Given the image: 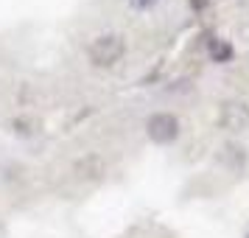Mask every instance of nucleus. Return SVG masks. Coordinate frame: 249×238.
I'll list each match as a JSON object with an SVG mask.
<instances>
[{
  "label": "nucleus",
  "instance_id": "nucleus-1",
  "mask_svg": "<svg viewBox=\"0 0 249 238\" xmlns=\"http://www.w3.org/2000/svg\"><path fill=\"white\" fill-rule=\"evenodd\" d=\"M124 54H126V42L124 37L118 34H104L90 45V62L95 68H112L124 59Z\"/></svg>",
  "mask_w": 249,
  "mask_h": 238
},
{
  "label": "nucleus",
  "instance_id": "nucleus-2",
  "mask_svg": "<svg viewBox=\"0 0 249 238\" xmlns=\"http://www.w3.org/2000/svg\"><path fill=\"white\" fill-rule=\"evenodd\" d=\"M146 132L154 143L165 146V143H174L179 137V121H177V115H171V112H154L148 118Z\"/></svg>",
  "mask_w": 249,
  "mask_h": 238
},
{
  "label": "nucleus",
  "instance_id": "nucleus-3",
  "mask_svg": "<svg viewBox=\"0 0 249 238\" xmlns=\"http://www.w3.org/2000/svg\"><path fill=\"white\" fill-rule=\"evenodd\" d=\"M218 126L227 132H244L249 129V104L244 101H224L218 110Z\"/></svg>",
  "mask_w": 249,
  "mask_h": 238
},
{
  "label": "nucleus",
  "instance_id": "nucleus-4",
  "mask_svg": "<svg viewBox=\"0 0 249 238\" xmlns=\"http://www.w3.org/2000/svg\"><path fill=\"white\" fill-rule=\"evenodd\" d=\"M76 174H79V177H84V180H101L104 160L98 157V154H87L84 160H79V163H76Z\"/></svg>",
  "mask_w": 249,
  "mask_h": 238
},
{
  "label": "nucleus",
  "instance_id": "nucleus-5",
  "mask_svg": "<svg viewBox=\"0 0 249 238\" xmlns=\"http://www.w3.org/2000/svg\"><path fill=\"white\" fill-rule=\"evenodd\" d=\"M210 54H213L215 62H227V59H232V45H227V42H213Z\"/></svg>",
  "mask_w": 249,
  "mask_h": 238
},
{
  "label": "nucleus",
  "instance_id": "nucleus-6",
  "mask_svg": "<svg viewBox=\"0 0 249 238\" xmlns=\"http://www.w3.org/2000/svg\"><path fill=\"white\" fill-rule=\"evenodd\" d=\"M129 3H132L135 9H140V12H146V9H151V6H154L157 0H129Z\"/></svg>",
  "mask_w": 249,
  "mask_h": 238
},
{
  "label": "nucleus",
  "instance_id": "nucleus-7",
  "mask_svg": "<svg viewBox=\"0 0 249 238\" xmlns=\"http://www.w3.org/2000/svg\"><path fill=\"white\" fill-rule=\"evenodd\" d=\"M191 3H193V9H202V6L207 3V0H191Z\"/></svg>",
  "mask_w": 249,
  "mask_h": 238
},
{
  "label": "nucleus",
  "instance_id": "nucleus-8",
  "mask_svg": "<svg viewBox=\"0 0 249 238\" xmlns=\"http://www.w3.org/2000/svg\"><path fill=\"white\" fill-rule=\"evenodd\" d=\"M247 238H249V236H247Z\"/></svg>",
  "mask_w": 249,
  "mask_h": 238
}]
</instances>
